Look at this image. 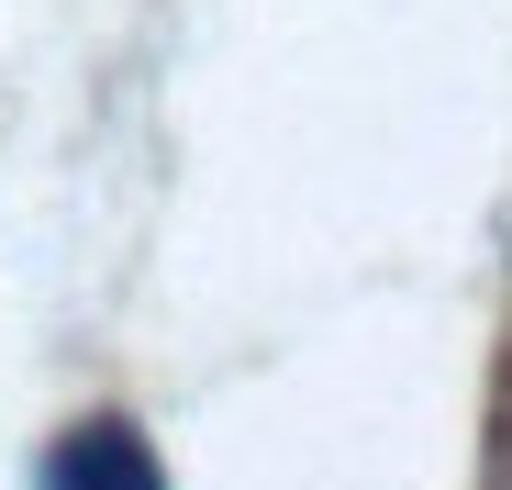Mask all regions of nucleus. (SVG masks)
<instances>
[{
    "label": "nucleus",
    "mask_w": 512,
    "mask_h": 490,
    "mask_svg": "<svg viewBox=\"0 0 512 490\" xmlns=\"http://www.w3.org/2000/svg\"><path fill=\"white\" fill-rule=\"evenodd\" d=\"M34 479H45V490H167V468H156V446H145L134 413H90V424H67V435L45 446Z\"/></svg>",
    "instance_id": "f257e3e1"
}]
</instances>
